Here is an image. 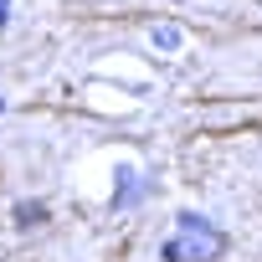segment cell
Here are the masks:
<instances>
[{"label":"cell","instance_id":"obj_1","mask_svg":"<svg viewBox=\"0 0 262 262\" xmlns=\"http://www.w3.org/2000/svg\"><path fill=\"white\" fill-rule=\"evenodd\" d=\"M221 252H226V236L195 211H180L175 216V236L160 247L165 262H216Z\"/></svg>","mask_w":262,"mask_h":262},{"label":"cell","instance_id":"obj_2","mask_svg":"<svg viewBox=\"0 0 262 262\" xmlns=\"http://www.w3.org/2000/svg\"><path fill=\"white\" fill-rule=\"evenodd\" d=\"M118 180H123V185H118V190H113V206H134V201H139V195H144V190H149V180H139V175H134V170H123V175H118Z\"/></svg>","mask_w":262,"mask_h":262},{"label":"cell","instance_id":"obj_3","mask_svg":"<svg viewBox=\"0 0 262 262\" xmlns=\"http://www.w3.org/2000/svg\"><path fill=\"white\" fill-rule=\"evenodd\" d=\"M41 221H47V206L41 201H21L16 206V226H41Z\"/></svg>","mask_w":262,"mask_h":262},{"label":"cell","instance_id":"obj_4","mask_svg":"<svg viewBox=\"0 0 262 262\" xmlns=\"http://www.w3.org/2000/svg\"><path fill=\"white\" fill-rule=\"evenodd\" d=\"M155 41H160V47H175V41H180V26H160Z\"/></svg>","mask_w":262,"mask_h":262},{"label":"cell","instance_id":"obj_5","mask_svg":"<svg viewBox=\"0 0 262 262\" xmlns=\"http://www.w3.org/2000/svg\"><path fill=\"white\" fill-rule=\"evenodd\" d=\"M6 11H11V0H0V21H6Z\"/></svg>","mask_w":262,"mask_h":262},{"label":"cell","instance_id":"obj_6","mask_svg":"<svg viewBox=\"0 0 262 262\" xmlns=\"http://www.w3.org/2000/svg\"><path fill=\"white\" fill-rule=\"evenodd\" d=\"M0 108H6V103H0Z\"/></svg>","mask_w":262,"mask_h":262}]
</instances>
